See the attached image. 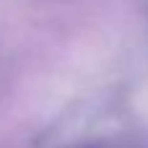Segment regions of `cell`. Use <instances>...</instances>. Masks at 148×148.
<instances>
[{
  "instance_id": "cell-1",
  "label": "cell",
  "mask_w": 148,
  "mask_h": 148,
  "mask_svg": "<svg viewBox=\"0 0 148 148\" xmlns=\"http://www.w3.org/2000/svg\"><path fill=\"white\" fill-rule=\"evenodd\" d=\"M88 148H138V146H130V143H112V140H107V143H94V146Z\"/></svg>"
}]
</instances>
